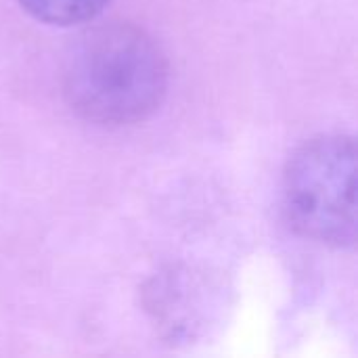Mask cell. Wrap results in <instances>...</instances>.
I'll use <instances>...</instances> for the list:
<instances>
[{
	"label": "cell",
	"mask_w": 358,
	"mask_h": 358,
	"mask_svg": "<svg viewBox=\"0 0 358 358\" xmlns=\"http://www.w3.org/2000/svg\"><path fill=\"white\" fill-rule=\"evenodd\" d=\"M168 92V61L141 27L111 21L86 29L63 67L69 107L101 126H128L153 115Z\"/></svg>",
	"instance_id": "1"
},
{
	"label": "cell",
	"mask_w": 358,
	"mask_h": 358,
	"mask_svg": "<svg viewBox=\"0 0 358 358\" xmlns=\"http://www.w3.org/2000/svg\"><path fill=\"white\" fill-rule=\"evenodd\" d=\"M19 4L42 23L76 25L99 17L109 0H19Z\"/></svg>",
	"instance_id": "3"
},
{
	"label": "cell",
	"mask_w": 358,
	"mask_h": 358,
	"mask_svg": "<svg viewBox=\"0 0 358 358\" xmlns=\"http://www.w3.org/2000/svg\"><path fill=\"white\" fill-rule=\"evenodd\" d=\"M283 212L289 227L321 245L357 241V145L348 134L306 141L283 174Z\"/></svg>",
	"instance_id": "2"
}]
</instances>
